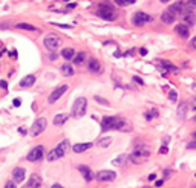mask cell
Segmentation results:
<instances>
[{
  "label": "cell",
  "instance_id": "obj_1",
  "mask_svg": "<svg viewBox=\"0 0 196 188\" xmlns=\"http://www.w3.org/2000/svg\"><path fill=\"white\" fill-rule=\"evenodd\" d=\"M149 156H150V150H149L146 145H138V147H135V150H133V153L129 156V159H130V162H133V164H143Z\"/></svg>",
  "mask_w": 196,
  "mask_h": 188
},
{
  "label": "cell",
  "instance_id": "obj_2",
  "mask_svg": "<svg viewBox=\"0 0 196 188\" xmlns=\"http://www.w3.org/2000/svg\"><path fill=\"white\" fill-rule=\"evenodd\" d=\"M43 43H45V48H46L48 51L54 52V51H57V49L61 46V38H60L57 34L49 32V34H46V35H45Z\"/></svg>",
  "mask_w": 196,
  "mask_h": 188
},
{
  "label": "cell",
  "instance_id": "obj_3",
  "mask_svg": "<svg viewBox=\"0 0 196 188\" xmlns=\"http://www.w3.org/2000/svg\"><path fill=\"white\" fill-rule=\"evenodd\" d=\"M96 16L104 19V20H115L117 19V12L111 5H101L96 11Z\"/></svg>",
  "mask_w": 196,
  "mask_h": 188
},
{
  "label": "cell",
  "instance_id": "obj_4",
  "mask_svg": "<svg viewBox=\"0 0 196 188\" xmlns=\"http://www.w3.org/2000/svg\"><path fill=\"white\" fill-rule=\"evenodd\" d=\"M86 107H87V100L86 98H77L75 103H74V107H72V115L80 118L86 113Z\"/></svg>",
  "mask_w": 196,
  "mask_h": 188
},
{
  "label": "cell",
  "instance_id": "obj_5",
  "mask_svg": "<svg viewBox=\"0 0 196 188\" xmlns=\"http://www.w3.org/2000/svg\"><path fill=\"white\" fill-rule=\"evenodd\" d=\"M46 126H48L46 118H38V119L32 124V127H31V136H38V135L46 129Z\"/></svg>",
  "mask_w": 196,
  "mask_h": 188
},
{
  "label": "cell",
  "instance_id": "obj_6",
  "mask_svg": "<svg viewBox=\"0 0 196 188\" xmlns=\"http://www.w3.org/2000/svg\"><path fill=\"white\" fill-rule=\"evenodd\" d=\"M152 20H153V19H152L149 14L143 12V11L135 12V16H133V19H132V22H133L135 26H143V25H146V23H149V22H152Z\"/></svg>",
  "mask_w": 196,
  "mask_h": 188
},
{
  "label": "cell",
  "instance_id": "obj_7",
  "mask_svg": "<svg viewBox=\"0 0 196 188\" xmlns=\"http://www.w3.org/2000/svg\"><path fill=\"white\" fill-rule=\"evenodd\" d=\"M117 126H118V118H115V116H106L101 119V130L103 132L114 130V129H117Z\"/></svg>",
  "mask_w": 196,
  "mask_h": 188
},
{
  "label": "cell",
  "instance_id": "obj_8",
  "mask_svg": "<svg viewBox=\"0 0 196 188\" xmlns=\"http://www.w3.org/2000/svg\"><path fill=\"white\" fill-rule=\"evenodd\" d=\"M67 90V84H63V86H60V87H57L51 95H49V98H48V101H49V104H54V103H57L63 95H64V92Z\"/></svg>",
  "mask_w": 196,
  "mask_h": 188
},
{
  "label": "cell",
  "instance_id": "obj_9",
  "mask_svg": "<svg viewBox=\"0 0 196 188\" xmlns=\"http://www.w3.org/2000/svg\"><path fill=\"white\" fill-rule=\"evenodd\" d=\"M95 177H96V180H100V182H111V180H115L117 173L111 171V170H103V171H98Z\"/></svg>",
  "mask_w": 196,
  "mask_h": 188
},
{
  "label": "cell",
  "instance_id": "obj_10",
  "mask_svg": "<svg viewBox=\"0 0 196 188\" xmlns=\"http://www.w3.org/2000/svg\"><path fill=\"white\" fill-rule=\"evenodd\" d=\"M42 158H43V145L34 147V148L28 153V156H26V159H28L29 162H37V161H40Z\"/></svg>",
  "mask_w": 196,
  "mask_h": 188
},
{
  "label": "cell",
  "instance_id": "obj_11",
  "mask_svg": "<svg viewBox=\"0 0 196 188\" xmlns=\"http://www.w3.org/2000/svg\"><path fill=\"white\" fill-rule=\"evenodd\" d=\"M25 186L26 188H38V186H42V177L37 176V174H32L29 177V180L25 183Z\"/></svg>",
  "mask_w": 196,
  "mask_h": 188
},
{
  "label": "cell",
  "instance_id": "obj_12",
  "mask_svg": "<svg viewBox=\"0 0 196 188\" xmlns=\"http://www.w3.org/2000/svg\"><path fill=\"white\" fill-rule=\"evenodd\" d=\"M161 20H162V23H165V25H172V23H175V20H176V14H173L172 11L167 9V11L162 12Z\"/></svg>",
  "mask_w": 196,
  "mask_h": 188
},
{
  "label": "cell",
  "instance_id": "obj_13",
  "mask_svg": "<svg viewBox=\"0 0 196 188\" xmlns=\"http://www.w3.org/2000/svg\"><path fill=\"white\" fill-rule=\"evenodd\" d=\"M175 31H176L178 35H181L182 38H187L188 34H190V29H188V25H187V23H179V25H176Z\"/></svg>",
  "mask_w": 196,
  "mask_h": 188
},
{
  "label": "cell",
  "instance_id": "obj_14",
  "mask_svg": "<svg viewBox=\"0 0 196 188\" xmlns=\"http://www.w3.org/2000/svg\"><path fill=\"white\" fill-rule=\"evenodd\" d=\"M67 148H69V141L67 139H64V141H61L57 147H55V151H57V154H58V158H63L64 154H66V151H67Z\"/></svg>",
  "mask_w": 196,
  "mask_h": 188
},
{
  "label": "cell",
  "instance_id": "obj_15",
  "mask_svg": "<svg viewBox=\"0 0 196 188\" xmlns=\"http://www.w3.org/2000/svg\"><path fill=\"white\" fill-rule=\"evenodd\" d=\"M87 69H89L90 72H93V73H98V72L101 70V64H100V61H98V60L90 58V60L87 61Z\"/></svg>",
  "mask_w": 196,
  "mask_h": 188
},
{
  "label": "cell",
  "instance_id": "obj_16",
  "mask_svg": "<svg viewBox=\"0 0 196 188\" xmlns=\"http://www.w3.org/2000/svg\"><path fill=\"white\" fill-rule=\"evenodd\" d=\"M159 61H161V70H162L164 75H165L167 72H176V70H178V67L173 66L172 63H169L167 60H159Z\"/></svg>",
  "mask_w": 196,
  "mask_h": 188
},
{
  "label": "cell",
  "instance_id": "obj_17",
  "mask_svg": "<svg viewBox=\"0 0 196 188\" xmlns=\"http://www.w3.org/2000/svg\"><path fill=\"white\" fill-rule=\"evenodd\" d=\"M117 130H121V132H130L132 130V124L123 118H118V126H117Z\"/></svg>",
  "mask_w": 196,
  "mask_h": 188
},
{
  "label": "cell",
  "instance_id": "obj_18",
  "mask_svg": "<svg viewBox=\"0 0 196 188\" xmlns=\"http://www.w3.org/2000/svg\"><path fill=\"white\" fill-rule=\"evenodd\" d=\"M25 174H26V170L25 168H20V167L14 168V171H13V176H14L16 182H23L25 180Z\"/></svg>",
  "mask_w": 196,
  "mask_h": 188
},
{
  "label": "cell",
  "instance_id": "obj_19",
  "mask_svg": "<svg viewBox=\"0 0 196 188\" xmlns=\"http://www.w3.org/2000/svg\"><path fill=\"white\" fill-rule=\"evenodd\" d=\"M90 147H92V142H81V144H75V145L72 147V150H74L75 153H83V151L89 150Z\"/></svg>",
  "mask_w": 196,
  "mask_h": 188
},
{
  "label": "cell",
  "instance_id": "obj_20",
  "mask_svg": "<svg viewBox=\"0 0 196 188\" xmlns=\"http://www.w3.org/2000/svg\"><path fill=\"white\" fill-rule=\"evenodd\" d=\"M78 170H80L81 176H83L87 182H90V180H92V177H93V176H92V171H90V168H89V167H86V165H80V167H78Z\"/></svg>",
  "mask_w": 196,
  "mask_h": 188
},
{
  "label": "cell",
  "instance_id": "obj_21",
  "mask_svg": "<svg viewBox=\"0 0 196 188\" xmlns=\"http://www.w3.org/2000/svg\"><path fill=\"white\" fill-rule=\"evenodd\" d=\"M35 83V75H26L22 81H20V86L22 87H29Z\"/></svg>",
  "mask_w": 196,
  "mask_h": 188
},
{
  "label": "cell",
  "instance_id": "obj_22",
  "mask_svg": "<svg viewBox=\"0 0 196 188\" xmlns=\"http://www.w3.org/2000/svg\"><path fill=\"white\" fill-rule=\"evenodd\" d=\"M61 57L66 58V60H72L75 57V51L72 48H66V49H61Z\"/></svg>",
  "mask_w": 196,
  "mask_h": 188
},
{
  "label": "cell",
  "instance_id": "obj_23",
  "mask_svg": "<svg viewBox=\"0 0 196 188\" xmlns=\"http://www.w3.org/2000/svg\"><path fill=\"white\" fill-rule=\"evenodd\" d=\"M60 70H61V73H63L64 76H72V75H74V67H72V66H71L69 63L63 64Z\"/></svg>",
  "mask_w": 196,
  "mask_h": 188
},
{
  "label": "cell",
  "instance_id": "obj_24",
  "mask_svg": "<svg viewBox=\"0 0 196 188\" xmlns=\"http://www.w3.org/2000/svg\"><path fill=\"white\" fill-rule=\"evenodd\" d=\"M182 19H184V22H185L187 25H190V26H193V25L196 23V17H194V14H193V12L184 14V16H182Z\"/></svg>",
  "mask_w": 196,
  "mask_h": 188
},
{
  "label": "cell",
  "instance_id": "obj_25",
  "mask_svg": "<svg viewBox=\"0 0 196 188\" xmlns=\"http://www.w3.org/2000/svg\"><path fill=\"white\" fill-rule=\"evenodd\" d=\"M187 109H188V104H187V103H181L179 107H178V116H179V118H185Z\"/></svg>",
  "mask_w": 196,
  "mask_h": 188
},
{
  "label": "cell",
  "instance_id": "obj_26",
  "mask_svg": "<svg viewBox=\"0 0 196 188\" xmlns=\"http://www.w3.org/2000/svg\"><path fill=\"white\" fill-rule=\"evenodd\" d=\"M182 9H184V5H182L181 2H178V3H175V5H172V6L169 8V11H172L173 14H181Z\"/></svg>",
  "mask_w": 196,
  "mask_h": 188
},
{
  "label": "cell",
  "instance_id": "obj_27",
  "mask_svg": "<svg viewBox=\"0 0 196 188\" xmlns=\"http://www.w3.org/2000/svg\"><path fill=\"white\" fill-rule=\"evenodd\" d=\"M66 119H67V115H64V113H61V115H57L55 118H54V126H61V124H64L66 122Z\"/></svg>",
  "mask_w": 196,
  "mask_h": 188
},
{
  "label": "cell",
  "instance_id": "obj_28",
  "mask_svg": "<svg viewBox=\"0 0 196 188\" xmlns=\"http://www.w3.org/2000/svg\"><path fill=\"white\" fill-rule=\"evenodd\" d=\"M84 60H86V54H84V52H78V54H75V57H74V63H75V64H83Z\"/></svg>",
  "mask_w": 196,
  "mask_h": 188
},
{
  "label": "cell",
  "instance_id": "obj_29",
  "mask_svg": "<svg viewBox=\"0 0 196 188\" xmlns=\"http://www.w3.org/2000/svg\"><path fill=\"white\" fill-rule=\"evenodd\" d=\"M16 26H17L19 29H26V31H32V32H34V31H38L35 26H32V25H29V23H19V25H16Z\"/></svg>",
  "mask_w": 196,
  "mask_h": 188
},
{
  "label": "cell",
  "instance_id": "obj_30",
  "mask_svg": "<svg viewBox=\"0 0 196 188\" xmlns=\"http://www.w3.org/2000/svg\"><path fill=\"white\" fill-rule=\"evenodd\" d=\"M111 144H112V139H111V138H103V139H100V141H98V145H100V147H103V148L109 147Z\"/></svg>",
  "mask_w": 196,
  "mask_h": 188
},
{
  "label": "cell",
  "instance_id": "obj_31",
  "mask_svg": "<svg viewBox=\"0 0 196 188\" xmlns=\"http://www.w3.org/2000/svg\"><path fill=\"white\" fill-rule=\"evenodd\" d=\"M127 158H129L127 154H121V156H118V158L114 161V164H115V165H123V164L126 162V159H127Z\"/></svg>",
  "mask_w": 196,
  "mask_h": 188
},
{
  "label": "cell",
  "instance_id": "obj_32",
  "mask_svg": "<svg viewBox=\"0 0 196 188\" xmlns=\"http://www.w3.org/2000/svg\"><path fill=\"white\" fill-rule=\"evenodd\" d=\"M57 159H60V158H58V154H57L55 150H52V151L48 153V161H57Z\"/></svg>",
  "mask_w": 196,
  "mask_h": 188
},
{
  "label": "cell",
  "instance_id": "obj_33",
  "mask_svg": "<svg viewBox=\"0 0 196 188\" xmlns=\"http://www.w3.org/2000/svg\"><path fill=\"white\" fill-rule=\"evenodd\" d=\"M155 116H158L156 109H152L150 112H147V113H146V119H152V118H155Z\"/></svg>",
  "mask_w": 196,
  "mask_h": 188
},
{
  "label": "cell",
  "instance_id": "obj_34",
  "mask_svg": "<svg viewBox=\"0 0 196 188\" xmlns=\"http://www.w3.org/2000/svg\"><path fill=\"white\" fill-rule=\"evenodd\" d=\"M169 100H170V101H176V100H178V93H176L175 90H170V92H169Z\"/></svg>",
  "mask_w": 196,
  "mask_h": 188
},
{
  "label": "cell",
  "instance_id": "obj_35",
  "mask_svg": "<svg viewBox=\"0 0 196 188\" xmlns=\"http://www.w3.org/2000/svg\"><path fill=\"white\" fill-rule=\"evenodd\" d=\"M95 101H96V103H100V104H103V106H109V101L103 100L101 97H95Z\"/></svg>",
  "mask_w": 196,
  "mask_h": 188
},
{
  "label": "cell",
  "instance_id": "obj_36",
  "mask_svg": "<svg viewBox=\"0 0 196 188\" xmlns=\"http://www.w3.org/2000/svg\"><path fill=\"white\" fill-rule=\"evenodd\" d=\"M114 2H115L117 5H120V6H126V5H129L127 0H114Z\"/></svg>",
  "mask_w": 196,
  "mask_h": 188
},
{
  "label": "cell",
  "instance_id": "obj_37",
  "mask_svg": "<svg viewBox=\"0 0 196 188\" xmlns=\"http://www.w3.org/2000/svg\"><path fill=\"white\" fill-rule=\"evenodd\" d=\"M54 25L58 28H63V29H72V25H61V23H54Z\"/></svg>",
  "mask_w": 196,
  "mask_h": 188
},
{
  "label": "cell",
  "instance_id": "obj_38",
  "mask_svg": "<svg viewBox=\"0 0 196 188\" xmlns=\"http://www.w3.org/2000/svg\"><path fill=\"white\" fill-rule=\"evenodd\" d=\"M187 148H188V150H194V148H196V141L188 142V144H187Z\"/></svg>",
  "mask_w": 196,
  "mask_h": 188
},
{
  "label": "cell",
  "instance_id": "obj_39",
  "mask_svg": "<svg viewBox=\"0 0 196 188\" xmlns=\"http://www.w3.org/2000/svg\"><path fill=\"white\" fill-rule=\"evenodd\" d=\"M187 6H190V8H196V0H188V2H187Z\"/></svg>",
  "mask_w": 196,
  "mask_h": 188
},
{
  "label": "cell",
  "instance_id": "obj_40",
  "mask_svg": "<svg viewBox=\"0 0 196 188\" xmlns=\"http://www.w3.org/2000/svg\"><path fill=\"white\" fill-rule=\"evenodd\" d=\"M133 81H135V83H138L140 86H143V84H144V81H143L140 76H133Z\"/></svg>",
  "mask_w": 196,
  "mask_h": 188
},
{
  "label": "cell",
  "instance_id": "obj_41",
  "mask_svg": "<svg viewBox=\"0 0 196 188\" xmlns=\"http://www.w3.org/2000/svg\"><path fill=\"white\" fill-rule=\"evenodd\" d=\"M5 188H16V183H13V180H9L5 183Z\"/></svg>",
  "mask_w": 196,
  "mask_h": 188
},
{
  "label": "cell",
  "instance_id": "obj_42",
  "mask_svg": "<svg viewBox=\"0 0 196 188\" xmlns=\"http://www.w3.org/2000/svg\"><path fill=\"white\" fill-rule=\"evenodd\" d=\"M0 87H2V89H8V83L6 81H0Z\"/></svg>",
  "mask_w": 196,
  "mask_h": 188
},
{
  "label": "cell",
  "instance_id": "obj_43",
  "mask_svg": "<svg viewBox=\"0 0 196 188\" xmlns=\"http://www.w3.org/2000/svg\"><path fill=\"white\" fill-rule=\"evenodd\" d=\"M140 54H141L143 57H144V55H147V49H146V48H141V49H140Z\"/></svg>",
  "mask_w": 196,
  "mask_h": 188
},
{
  "label": "cell",
  "instance_id": "obj_44",
  "mask_svg": "<svg viewBox=\"0 0 196 188\" xmlns=\"http://www.w3.org/2000/svg\"><path fill=\"white\" fill-rule=\"evenodd\" d=\"M13 104H14V107H19L22 103H20V100H14V101H13Z\"/></svg>",
  "mask_w": 196,
  "mask_h": 188
},
{
  "label": "cell",
  "instance_id": "obj_45",
  "mask_svg": "<svg viewBox=\"0 0 196 188\" xmlns=\"http://www.w3.org/2000/svg\"><path fill=\"white\" fill-rule=\"evenodd\" d=\"M169 151V148H167V145H162V148L159 150V153H167Z\"/></svg>",
  "mask_w": 196,
  "mask_h": 188
},
{
  "label": "cell",
  "instance_id": "obj_46",
  "mask_svg": "<svg viewBox=\"0 0 196 188\" xmlns=\"http://www.w3.org/2000/svg\"><path fill=\"white\" fill-rule=\"evenodd\" d=\"M19 133H20V135H26V129L20 127V129H19Z\"/></svg>",
  "mask_w": 196,
  "mask_h": 188
},
{
  "label": "cell",
  "instance_id": "obj_47",
  "mask_svg": "<svg viewBox=\"0 0 196 188\" xmlns=\"http://www.w3.org/2000/svg\"><path fill=\"white\" fill-rule=\"evenodd\" d=\"M162 183H164V180H156V182H155L156 186H162Z\"/></svg>",
  "mask_w": 196,
  "mask_h": 188
},
{
  "label": "cell",
  "instance_id": "obj_48",
  "mask_svg": "<svg viewBox=\"0 0 196 188\" xmlns=\"http://www.w3.org/2000/svg\"><path fill=\"white\" fill-rule=\"evenodd\" d=\"M75 6H77L75 3H69V5H67V9H72V8H75Z\"/></svg>",
  "mask_w": 196,
  "mask_h": 188
},
{
  "label": "cell",
  "instance_id": "obj_49",
  "mask_svg": "<svg viewBox=\"0 0 196 188\" xmlns=\"http://www.w3.org/2000/svg\"><path fill=\"white\" fill-rule=\"evenodd\" d=\"M155 177H156L155 174H150V176H149V180H155Z\"/></svg>",
  "mask_w": 196,
  "mask_h": 188
},
{
  "label": "cell",
  "instance_id": "obj_50",
  "mask_svg": "<svg viewBox=\"0 0 196 188\" xmlns=\"http://www.w3.org/2000/svg\"><path fill=\"white\" fill-rule=\"evenodd\" d=\"M191 44H193V48H194V49H196V37H194V38H193V41H191Z\"/></svg>",
  "mask_w": 196,
  "mask_h": 188
},
{
  "label": "cell",
  "instance_id": "obj_51",
  "mask_svg": "<svg viewBox=\"0 0 196 188\" xmlns=\"http://www.w3.org/2000/svg\"><path fill=\"white\" fill-rule=\"evenodd\" d=\"M114 55H115V57H121V52H120V51H117V52H115Z\"/></svg>",
  "mask_w": 196,
  "mask_h": 188
},
{
  "label": "cell",
  "instance_id": "obj_52",
  "mask_svg": "<svg viewBox=\"0 0 196 188\" xmlns=\"http://www.w3.org/2000/svg\"><path fill=\"white\" fill-rule=\"evenodd\" d=\"M60 186H61L60 183H54V185H52V188H60Z\"/></svg>",
  "mask_w": 196,
  "mask_h": 188
},
{
  "label": "cell",
  "instance_id": "obj_53",
  "mask_svg": "<svg viewBox=\"0 0 196 188\" xmlns=\"http://www.w3.org/2000/svg\"><path fill=\"white\" fill-rule=\"evenodd\" d=\"M191 90H193V92H196V84H193V86H191Z\"/></svg>",
  "mask_w": 196,
  "mask_h": 188
},
{
  "label": "cell",
  "instance_id": "obj_54",
  "mask_svg": "<svg viewBox=\"0 0 196 188\" xmlns=\"http://www.w3.org/2000/svg\"><path fill=\"white\" fill-rule=\"evenodd\" d=\"M161 2H162V3H167V2H170V0H161Z\"/></svg>",
  "mask_w": 196,
  "mask_h": 188
},
{
  "label": "cell",
  "instance_id": "obj_55",
  "mask_svg": "<svg viewBox=\"0 0 196 188\" xmlns=\"http://www.w3.org/2000/svg\"><path fill=\"white\" fill-rule=\"evenodd\" d=\"M193 136H194V139H196V132H194V133H193Z\"/></svg>",
  "mask_w": 196,
  "mask_h": 188
},
{
  "label": "cell",
  "instance_id": "obj_56",
  "mask_svg": "<svg viewBox=\"0 0 196 188\" xmlns=\"http://www.w3.org/2000/svg\"><path fill=\"white\" fill-rule=\"evenodd\" d=\"M193 121H196V116H194V118H193Z\"/></svg>",
  "mask_w": 196,
  "mask_h": 188
}]
</instances>
